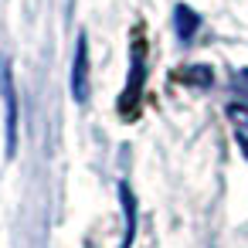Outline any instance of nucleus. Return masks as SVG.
<instances>
[{
	"instance_id": "obj_7",
	"label": "nucleus",
	"mask_w": 248,
	"mask_h": 248,
	"mask_svg": "<svg viewBox=\"0 0 248 248\" xmlns=\"http://www.w3.org/2000/svg\"><path fill=\"white\" fill-rule=\"evenodd\" d=\"M238 146H241V153L248 156V136H245V133H238Z\"/></svg>"
},
{
	"instance_id": "obj_3",
	"label": "nucleus",
	"mask_w": 248,
	"mask_h": 248,
	"mask_svg": "<svg viewBox=\"0 0 248 248\" xmlns=\"http://www.w3.org/2000/svg\"><path fill=\"white\" fill-rule=\"evenodd\" d=\"M173 28H177V38L184 41V45H190L194 38H197V28H201V17L187 7V4H177L173 7Z\"/></svg>"
},
{
	"instance_id": "obj_5",
	"label": "nucleus",
	"mask_w": 248,
	"mask_h": 248,
	"mask_svg": "<svg viewBox=\"0 0 248 248\" xmlns=\"http://www.w3.org/2000/svg\"><path fill=\"white\" fill-rule=\"evenodd\" d=\"M184 78H187V82H197V85L204 89V85H211V68H207V65H194V68L184 72Z\"/></svg>"
},
{
	"instance_id": "obj_6",
	"label": "nucleus",
	"mask_w": 248,
	"mask_h": 248,
	"mask_svg": "<svg viewBox=\"0 0 248 248\" xmlns=\"http://www.w3.org/2000/svg\"><path fill=\"white\" fill-rule=\"evenodd\" d=\"M228 116H231L234 123H245V126H248V106H238V102H234V106H228Z\"/></svg>"
},
{
	"instance_id": "obj_4",
	"label": "nucleus",
	"mask_w": 248,
	"mask_h": 248,
	"mask_svg": "<svg viewBox=\"0 0 248 248\" xmlns=\"http://www.w3.org/2000/svg\"><path fill=\"white\" fill-rule=\"evenodd\" d=\"M119 201H123V214H126V234H123V248H133L136 238V197L129 190V184H119Z\"/></svg>"
},
{
	"instance_id": "obj_1",
	"label": "nucleus",
	"mask_w": 248,
	"mask_h": 248,
	"mask_svg": "<svg viewBox=\"0 0 248 248\" xmlns=\"http://www.w3.org/2000/svg\"><path fill=\"white\" fill-rule=\"evenodd\" d=\"M0 95H4V136H7V156L17 153V85H14V72L11 62L0 58Z\"/></svg>"
},
{
	"instance_id": "obj_2",
	"label": "nucleus",
	"mask_w": 248,
	"mask_h": 248,
	"mask_svg": "<svg viewBox=\"0 0 248 248\" xmlns=\"http://www.w3.org/2000/svg\"><path fill=\"white\" fill-rule=\"evenodd\" d=\"M72 99L78 106L89 102V38L85 31L75 41V62H72Z\"/></svg>"
}]
</instances>
